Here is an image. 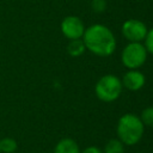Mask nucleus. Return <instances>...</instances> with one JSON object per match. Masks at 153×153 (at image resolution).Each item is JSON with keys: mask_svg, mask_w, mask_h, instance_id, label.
<instances>
[{"mask_svg": "<svg viewBox=\"0 0 153 153\" xmlns=\"http://www.w3.org/2000/svg\"><path fill=\"white\" fill-rule=\"evenodd\" d=\"M81 38L86 49L97 56H109L116 48V38L112 31L102 24H94L85 29Z\"/></svg>", "mask_w": 153, "mask_h": 153, "instance_id": "f257e3e1", "label": "nucleus"}, {"mask_svg": "<svg viewBox=\"0 0 153 153\" xmlns=\"http://www.w3.org/2000/svg\"><path fill=\"white\" fill-rule=\"evenodd\" d=\"M116 130L118 139L124 146H133L142 139L145 126L139 116L134 114H126L120 117Z\"/></svg>", "mask_w": 153, "mask_h": 153, "instance_id": "f03ea898", "label": "nucleus"}, {"mask_svg": "<svg viewBox=\"0 0 153 153\" xmlns=\"http://www.w3.org/2000/svg\"><path fill=\"white\" fill-rule=\"evenodd\" d=\"M122 87H123L122 82L116 75L106 74L97 81L94 91H96L97 97L100 100L110 103V102L116 100L120 97L122 92Z\"/></svg>", "mask_w": 153, "mask_h": 153, "instance_id": "7ed1b4c3", "label": "nucleus"}, {"mask_svg": "<svg viewBox=\"0 0 153 153\" xmlns=\"http://www.w3.org/2000/svg\"><path fill=\"white\" fill-rule=\"evenodd\" d=\"M147 59V50L141 42H130L122 50L121 60L128 69H137Z\"/></svg>", "mask_w": 153, "mask_h": 153, "instance_id": "20e7f679", "label": "nucleus"}, {"mask_svg": "<svg viewBox=\"0 0 153 153\" xmlns=\"http://www.w3.org/2000/svg\"><path fill=\"white\" fill-rule=\"evenodd\" d=\"M147 26L139 19H128L122 25V35L129 42H141L147 35Z\"/></svg>", "mask_w": 153, "mask_h": 153, "instance_id": "39448f33", "label": "nucleus"}, {"mask_svg": "<svg viewBox=\"0 0 153 153\" xmlns=\"http://www.w3.org/2000/svg\"><path fill=\"white\" fill-rule=\"evenodd\" d=\"M61 31L68 39H76L82 37L85 32V25L79 17L68 16L61 22Z\"/></svg>", "mask_w": 153, "mask_h": 153, "instance_id": "423d86ee", "label": "nucleus"}, {"mask_svg": "<svg viewBox=\"0 0 153 153\" xmlns=\"http://www.w3.org/2000/svg\"><path fill=\"white\" fill-rule=\"evenodd\" d=\"M145 75L137 69H129L122 78V86L130 91H137L145 85Z\"/></svg>", "mask_w": 153, "mask_h": 153, "instance_id": "0eeeda50", "label": "nucleus"}, {"mask_svg": "<svg viewBox=\"0 0 153 153\" xmlns=\"http://www.w3.org/2000/svg\"><path fill=\"white\" fill-rule=\"evenodd\" d=\"M53 153H80V148L75 140L65 137L56 143Z\"/></svg>", "mask_w": 153, "mask_h": 153, "instance_id": "6e6552de", "label": "nucleus"}, {"mask_svg": "<svg viewBox=\"0 0 153 153\" xmlns=\"http://www.w3.org/2000/svg\"><path fill=\"white\" fill-rule=\"evenodd\" d=\"M86 47L84 44L82 38H76V39H69V43L67 45V53L73 56V57H78L80 55L84 54Z\"/></svg>", "mask_w": 153, "mask_h": 153, "instance_id": "1a4fd4ad", "label": "nucleus"}, {"mask_svg": "<svg viewBox=\"0 0 153 153\" xmlns=\"http://www.w3.org/2000/svg\"><path fill=\"white\" fill-rule=\"evenodd\" d=\"M103 153H124V145L120 139H110L105 143Z\"/></svg>", "mask_w": 153, "mask_h": 153, "instance_id": "9d476101", "label": "nucleus"}, {"mask_svg": "<svg viewBox=\"0 0 153 153\" xmlns=\"http://www.w3.org/2000/svg\"><path fill=\"white\" fill-rule=\"evenodd\" d=\"M17 141L12 137H2L0 139V153H16L17 151Z\"/></svg>", "mask_w": 153, "mask_h": 153, "instance_id": "9b49d317", "label": "nucleus"}, {"mask_svg": "<svg viewBox=\"0 0 153 153\" xmlns=\"http://www.w3.org/2000/svg\"><path fill=\"white\" fill-rule=\"evenodd\" d=\"M140 120L142 121L143 126L153 127V106H148V108L143 109L141 112Z\"/></svg>", "mask_w": 153, "mask_h": 153, "instance_id": "f8f14e48", "label": "nucleus"}, {"mask_svg": "<svg viewBox=\"0 0 153 153\" xmlns=\"http://www.w3.org/2000/svg\"><path fill=\"white\" fill-rule=\"evenodd\" d=\"M143 41H145V48L147 53H151L153 55V27L149 31H147V35Z\"/></svg>", "mask_w": 153, "mask_h": 153, "instance_id": "ddd939ff", "label": "nucleus"}, {"mask_svg": "<svg viewBox=\"0 0 153 153\" xmlns=\"http://www.w3.org/2000/svg\"><path fill=\"white\" fill-rule=\"evenodd\" d=\"M106 7L105 0H92V8L96 12H103Z\"/></svg>", "mask_w": 153, "mask_h": 153, "instance_id": "4468645a", "label": "nucleus"}, {"mask_svg": "<svg viewBox=\"0 0 153 153\" xmlns=\"http://www.w3.org/2000/svg\"><path fill=\"white\" fill-rule=\"evenodd\" d=\"M80 153H103V152L96 146H88L84 151H80Z\"/></svg>", "mask_w": 153, "mask_h": 153, "instance_id": "2eb2a0df", "label": "nucleus"}]
</instances>
